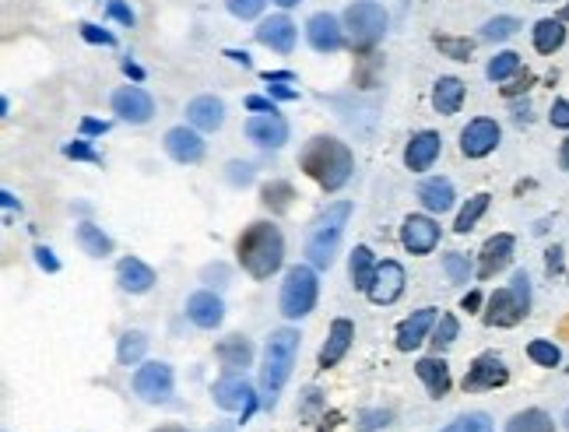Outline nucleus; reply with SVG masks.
I'll use <instances>...</instances> for the list:
<instances>
[{
	"instance_id": "1",
	"label": "nucleus",
	"mask_w": 569,
	"mask_h": 432,
	"mask_svg": "<svg viewBox=\"0 0 569 432\" xmlns=\"http://www.w3.org/2000/svg\"><path fill=\"white\" fill-rule=\"evenodd\" d=\"M299 166L324 190H341L348 183V176H352V152L338 137H313L299 152Z\"/></svg>"
},
{
	"instance_id": "2",
	"label": "nucleus",
	"mask_w": 569,
	"mask_h": 432,
	"mask_svg": "<svg viewBox=\"0 0 569 432\" xmlns=\"http://www.w3.org/2000/svg\"><path fill=\"white\" fill-rule=\"evenodd\" d=\"M236 253H239V264L246 267V274L264 281V278H271V274L281 267V260H285V239H281L278 225L253 222L250 229L239 236Z\"/></svg>"
},
{
	"instance_id": "3",
	"label": "nucleus",
	"mask_w": 569,
	"mask_h": 432,
	"mask_svg": "<svg viewBox=\"0 0 569 432\" xmlns=\"http://www.w3.org/2000/svg\"><path fill=\"white\" fill-rule=\"evenodd\" d=\"M296 352H299V331L292 327H281L267 338L264 348V366H260V387L267 390V404H274V394H278L292 376V366H296Z\"/></svg>"
},
{
	"instance_id": "4",
	"label": "nucleus",
	"mask_w": 569,
	"mask_h": 432,
	"mask_svg": "<svg viewBox=\"0 0 569 432\" xmlns=\"http://www.w3.org/2000/svg\"><path fill=\"white\" fill-rule=\"evenodd\" d=\"M348 215H352V204L338 201L317 218V225L310 229V239H306V257H310L313 267L327 271V267L334 264V257H338V246H341V236H345Z\"/></svg>"
},
{
	"instance_id": "5",
	"label": "nucleus",
	"mask_w": 569,
	"mask_h": 432,
	"mask_svg": "<svg viewBox=\"0 0 569 432\" xmlns=\"http://www.w3.org/2000/svg\"><path fill=\"white\" fill-rule=\"evenodd\" d=\"M527 310H531V285H527V274L517 271L510 288H499L489 296L485 327H517L527 317Z\"/></svg>"
},
{
	"instance_id": "6",
	"label": "nucleus",
	"mask_w": 569,
	"mask_h": 432,
	"mask_svg": "<svg viewBox=\"0 0 569 432\" xmlns=\"http://www.w3.org/2000/svg\"><path fill=\"white\" fill-rule=\"evenodd\" d=\"M313 306H317V274L306 264L292 267L281 285V313L289 320H303L306 313H313Z\"/></svg>"
},
{
	"instance_id": "7",
	"label": "nucleus",
	"mask_w": 569,
	"mask_h": 432,
	"mask_svg": "<svg viewBox=\"0 0 569 432\" xmlns=\"http://www.w3.org/2000/svg\"><path fill=\"white\" fill-rule=\"evenodd\" d=\"M345 29L355 50H373L383 39V32H387V11H383L380 4H369V0L352 4V8L345 11Z\"/></svg>"
},
{
	"instance_id": "8",
	"label": "nucleus",
	"mask_w": 569,
	"mask_h": 432,
	"mask_svg": "<svg viewBox=\"0 0 569 432\" xmlns=\"http://www.w3.org/2000/svg\"><path fill=\"white\" fill-rule=\"evenodd\" d=\"M134 390L141 401L148 404H166L173 397V369L166 362H145L134 373Z\"/></svg>"
},
{
	"instance_id": "9",
	"label": "nucleus",
	"mask_w": 569,
	"mask_h": 432,
	"mask_svg": "<svg viewBox=\"0 0 569 432\" xmlns=\"http://www.w3.org/2000/svg\"><path fill=\"white\" fill-rule=\"evenodd\" d=\"M510 380V369L503 366V359L499 355H478L475 362H471L468 376H464V390L468 394H475V390H496L503 387V383Z\"/></svg>"
},
{
	"instance_id": "10",
	"label": "nucleus",
	"mask_w": 569,
	"mask_h": 432,
	"mask_svg": "<svg viewBox=\"0 0 569 432\" xmlns=\"http://www.w3.org/2000/svg\"><path fill=\"white\" fill-rule=\"evenodd\" d=\"M401 243L408 253H433L436 243H440V225L433 222V218H425V215H411L404 218L401 225Z\"/></svg>"
},
{
	"instance_id": "11",
	"label": "nucleus",
	"mask_w": 569,
	"mask_h": 432,
	"mask_svg": "<svg viewBox=\"0 0 569 432\" xmlns=\"http://www.w3.org/2000/svg\"><path fill=\"white\" fill-rule=\"evenodd\" d=\"M401 292H404V267L397 264V260H383V264L376 267L373 285L366 288V296L373 299L376 306H390L394 299H401Z\"/></svg>"
},
{
	"instance_id": "12",
	"label": "nucleus",
	"mask_w": 569,
	"mask_h": 432,
	"mask_svg": "<svg viewBox=\"0 0 569 432\" xmlns=\"http://www.w3.org/2000/svg\"><path fill=\"white\" fill-rule=\"evenodd\" d=\"M246 137L260 148H281V144L289 141V123L285 116L278 113H260L246 120Z\"/></svg>"
},
{
	"instance_id": "13",
	"label": "nucleus",
	"mask_w": 569,
	"mask_h": 432,
	"mask_svg": "<svg viewBox=\"0 0 569 432\" xmlns=\"http://www.w3.org/2000/svg\"><path fill=\"white\" fill-rule=\"evenodd\" d=\"M113 113H120V120H127V123H148L155 113V102L145 88L127 85L113 95Z\"/></svg>"
},
{
	"instance_id": "14",
	"label": "nucleus",
	"mask_w": 569,
	"mask_h": 432,
	"mask_svg": "<svg viewBox=\"0 0 569 432\" xmlns=\"http://www.w3.org/2000/svg\"><path fill=\"white\" fill-rule=\"evenodd\" d=\"M499 144V127L496 120H471L468 127L461 130V152L468 159H485L489 152H496Z\"/></svg>"
},
{
	"instance_id": "15",
	"label": "nucleus",
	"mask_w": 569,
	"mask_h": 432,
	"mask_svg": "<svg viewBox=\"0 0 569 432\" xmlns=\"http://www.w3.org/2000/svg\"><path fill=\"white\" fill-rule=\"evenodd\" d=\"M166 152L173 155L176 162L183 166H194V162L204 159V141L197 130H187V127H173L166 134Z\"/></svg>"
},
{
	"instance_id": "16",
	"label": "nucleus",
	"mask_w": 569,
	"mask_h": 432,
	"mask_svg": "<svg viewBox=\"0 0 569 432\" xmlns=\"http://www.w3.org/2000/svg\"><path fill=\"white\" fill-rule=\"evenodd\" d=\"M187 317L194 320L201 331H215L225 317V306L215 292H194V296L187 299Z\"/></svg>"
},
{
	"instance_id": "17",
	"label": "nucleus",
	"mask_w": 569,
	"mask_h": 432,
	"mask_svg": "<svg viewBox=\"0 0 569 432\" xmlns=\"http://www.w3.org/2000/svg\"><path fill=\"white\" fill-rule=\"evenodd\" d=\"M440 148H443L440 134H433V130H422V134L411 137L408 152H404V166H408L411 173H422V169H429L436 162Z\"/></svg>"
},
{
	"instance_id": "18",
	"label": "nucleus",
	"mask_w": 569,
	"mask_h": 432,
	"mask_svg": "<svg viewBox=\"0 0 569 432\" xmlns=\"http://www.w3.org/2000/svg\"><path fill=\"white\" fill-rule=\"evenodd\" d=\"M211 397H215V404L225 411H239V408H246V404H253V390L243 376H225V380H218L215 390H211ZM246 415H250V408H246Z\"/></svg>"
},
{
	"instance_id": "19",
	"label": "nucleus",
	"mask_w": 569,
	"mask_h": 432,
	"mask_svg": "<svg viewBox=\"0 0 569 432\" xmlns=\"http://www.w3.org/2000/svg\"><path fill=\"white\" fill-rule=\"evenodd\" d=\"M116 281H120L123 292H134V296H141V292H148V288L155 285V271L145 264V260L123 257L120 264H116Z\"/></svg>"
},
{
	"instance_id": "20",
	"label": "nucleus",
	"mask_w": 569,
	"mask_h": 432,
	"mask_svg": "<svg viewBox=\"0 0 569 432\" xmlns=\"http://www.w3.org/2000/svg\"><path fill=\"white\" fill-rule=\"evenodd\" d=\"M510 260H513V236L499 232V236H492L489 243L482 246V260H478V278H492V274L503 271Z\"/></svg>"
},
{
	"instance_id": "21",
	"label": "nucleus",
	"mask_w": 569,
	"mask_h": 432,
	"mask_svg": "<svg viewBox=\"0 0 569 432\" xmlns=\"http://www.w3.org/2000/svg\"><path fill=\"white\" fill-rule=\"evenodd\" d=\"M433 324H436V310H418V313H411V317L404 320L401 327H397V348H401V352H415V348L422 345L425 338H429Z\"/></svg>"
},
{
	"instance_id": "22",
	"label": "nucleus",
	"mask_w": 569,
	"mask_h": 432,
	"mask_svg": "<svg viewBox=\"0 0 569 432\" xmlns=\"http://www.w3.org/2000/svg\"><path fill=\"white\" fill-rule=\"evenodd\" d=\"M257 43L271 46V50H278V53H292V46H296V25H292L285 15L267 18V22H260V29H257Z\"/></svg>"
},
{
	"instance_id": "23",
	"label": "nucleus",
	"mask_w": 569,
	"mask_h": 432,
	"mask_svg": "<svg viewBox=\"0 0 569 432\" xmlns=\"http://www.w3.org/2000/svg\"><path fill=\"white\" fill-rule=\"evenodd\" d=\"M352 338H355L352 320H334V324H331V334H327V345L320 348V369L338 366V362L345 359V352H348V345H352Z\"/></svg>"
},
{
	"instance_id": "24",
	"label": "nucleus",
	"mask_w": 569,
	"mask_h": 432,
	"mask_svg": "<svg viewBox=\"0 0 569 432\" xmlns=\"http://www.w3.org/2000/svg\"><path fill=\"white\" fill-rule=\"evenodd\" d=\"M306 36H310V46L317 53H334L341 46V25L334 15H313L310 25H306Z\"/></svg>"
},
{
	"instance_id": "25",
	"label": "nucleus",
	"mask_w": 569,
	"mask_h": 432,
	"mask_svg": "<svg viewBox=\"0 0 569 432\" xmlns=\"http://www.w3.org/2000/svg\"><path fill=\"white\" fill-rule=\"evenodd\" d=\"M187 120L194 123L197 130H218L225 123V106L215 95H197L187 106Z\"/></svg>"
},
{
	"instance_id": "26",
	"label": "nucleus",
	"mask_w": 569,
	"mask_h": 432,
	"mask_svg": "<svg viewBox=\"0 0 569 432\" xmlns=\"http://www.w3.org/2000/svg\"><path fill=\"white\" fill-rule=\"evenodd\" d=\"M415 373H418V380L425 383L429 397H436V401H440V397L450 394V369H447V362H443V359H418Z\"/></svg>"
},
{
	"instance_id": "27",
	"label": "nucleus",
	"mask_w": 569,
	"mask_h": 432,
	"mask_svg": "<svg viewBox=\"0 0 569 432\" xmlns=\"http://www.w3.org/2000/svg\"><path fill=\"white\" fill-rule=\"evenodd\" d=\"M418 201L433 211V215H443V211L454 208V183L443 180V176L440 180H425L422 187H418Z\"/></svg>"
},
{
	"instance_id": "28",
	"label": "nucleus",
	"mask_w": 569,
	"mask_h": 432,
	"mask_svg": "<svg viewBox=\"0 0 569 432\" xmlns=\"http://www.w3.org/2000/svg\"><path fill=\"white\" fill-rule=\"evenodd\" d=\"M215 355L229 373H239V369H246L253 362V345L246 338H239V334H232V338H225L215 348Z\"/></svg>"
},
{
	"instance_id": "29",
	"label": "nucleus",
	"mask_w": 569,
	"mask_h": 432,
	"mask_svg": "<svg viewBox=\"0 0 569 432\" xmlns=\"http://www.w3.org/2000/svg\"><path fill=\"white\" fill-rule=\"evenodd\" d=\"M464 102V81L461 78H440L436 81V92H433V106L436 113L443 116H454Z\"/></svg>"
},
{
	"instance_id": "30",
	"label": "nucleus",
	"mask_w": 569,
	"mask_h": 432,
	"mask_svg": "<svg viewBox=\"0 0 569 432\" xmlns=\"http://www.w3.org/2000/svg\"><path fill=\"white\" fill-rule=\"evenodd\" d=\"M376 267H380V264L373 260V250H369V246H355L352 264H348V271H352V285L366 292V288L373 285V278H376Z\"/></svg>"
},
{
	"instance_id": "31",
	"label": "nucleus",
	"mask_w": 569,
	"mask_h": 432,
	"mask_svg": "<svg viewBox=\"0 0 569 432\" xmlns=\"http://www.w3.org/2000/svg\"><path fill=\"white\" fill-rule=\"evenodd\" d=\"M78 243H81V250H85L88 257H109V253H113V239H109L106 232H102L99 225H92V222L78 225Z\"/></svg>"
},
{
	"instance_id": "32",
	"label": "nucleus",
	"mask_w": 569,
	"mask_h": 432,
	"mask_svg": "<svg viewBox=\"0 0 569 432\" xmlns=\"http://www.w3.org/2000/svg\"><path fill=\"white\" fill-rule=\"evenodd\" d=\"M562 39H566V29H562L559 18H541L534 25V46H538V53H555L562 46Z\"/></svg>"
},
{
	"instance_id": "33",
	"label": "nucleus",
	"mask_w": 569,
	"mask_h": 432,
	"mask_svg": "<svg viewBox=\"0 0 569 432\" xmlns=\"http://www.w3.org/2000/svg\"><path fill=\"white\" fill-rule=\"evenodd\" d=\"M506 432H555V425H552V418H548L545 411L527 408V411H520V415L510 418Z\"/></svg>"
},
{
	"instance_id": "34",
	"label": "nucleus",
	"mask_w": 569,
	"mask_h": 432,
	"mask_svg": "<svg viewBox=\"0 0 569 432\" xmlns=\"http://www.w3.org/2000/svg\"><path fill=\"white\" fill-rule=\"evenodd\" d=\"M148 352V338L141 331H127L120 338V348H116V359H120V366H134V362H141Z\"/></svg>"
},
{
	"instance_id": "35",
	"label": "nucleus",
	"mask_w": 569,
	"mask_h": 432,
	"mask_svg": "<svg viewBox=\"0 0 569 432\" xmlns=\"http://www.w3.org/2000/svg\"><path fill=\"white\" fill-rule=\"evenodd\" d=\"M485 208H489V194H475L468 204H464L461 215H457V225H454V229L461 232V236H464V232H471V229H475L478 218L485 215Z\"/></svg>"
},
{
	"instance_id": "36",
	"label": "nucleus",
	"mask_w": 569,
	"mask_h": 432,
	"mask_svg": "<svg viewBox=\"0 0 569 432\" xmlns=\"http://www.w3.org/2000/svg\"><path fill=\"white\" fill-rule=\"evenodd\" d=\"M292 197H296V190H292V183L278 180V183H267V187H264V197H260V201H264L271 211H289Z\"/></svg>"
},
{
	"instance_id": "37",
	"label": "nucleus",
	"mask_w": 569,
	"mask_h": 432,
	"mask_svg": "<svg viewBox=\"0 0 569 432\" xmlns=\"http://www.w3.org/2000/svg\"><path fill=\"white\" fill-rule=\"evenodd\" d=\"M517 67H520V57L506 50V53H499V57H492V64H489V71H485V74H489L492 81H506L510 74H517Z\"/></svg>"
},
{
	"instance_id": "38",
	"label": "nucleus",
	"mask_w": 569,
	"mask_h": 432,
	"mask_svg": "<svg viewBox=\"0 0 569 432\" xmlns=\"http://www.w3.org/2000/svg\"><path fill=\"white\" fill-rule=\"evenodd\" d=\"M517 29H520L517 18H492V22H485L482 39H492V43H499V39L517 36Z\"/></svg>"
},
{
	"instance_id": "39",
	"label": "nucleus",
	"mask_w": 569,
	"mask_h": 432,
	"mask_svg": "<svg viewBox=\"0 0 569 432\" xmlns=\"http://www.w3.org/2000/svg\"><path fill=\"white\" fill-rule=\"evenodd\" d=\"M443 432H492V422H489V415L475 411V415H464V418H457V422H450Z\"/></svg>"
},
{
	"instance_id": "40",
	"label": "nucleus",
	"mask_w": 569,
	"mask_h": 432,
	"mask_svg": "<svg viewBox=\"0 0 569 432\" xmlns=\"http://www.w3.org/2000/svg\"><path fill=\"white\" fill-rule=\"evenodd\" d=\"M457 331H461V324H457V317H440V327H436L433 331V345H436V352H440V348H447V345H454L457 341Z\"/></svg>"
},
{
	"instance_id": "41",
	"label": "nucleus",
	"mask_w": 569,
	"mask_h": 432,
	"mask_svg": "<svg viewBox=\"0 0 569 432\" xmlns=\"http://www.w3.org/2000/svg\"><path fill=\"white\" fill-rule=\"evenodd\" d=\"M527 355H531L538 366H559V348L548 345V341H531V345H527Z\"/></svg>"
},
{
	"instance_id": "42",
	"label": "nucleus",
	"mask_w": 569,
	"mask_h": 432,
	"mask_svg": "<svg viewBox=\"0 0 569 432\" xmlns=\"http://www.w3.org/2000/svg\"><path fill=\"white\" fill-rule=\"evenodd\" d=\"M436 46H440V53H447V57H454V60H471V43H468V39L436 36Z\"/></svg>"
},
{
	"instance_id": "43",
	"label": "nucleus",
	"mask_w": 569,
	"mask_h": 432,
	"mask_svg": "<svg viewBox=\"0 0 569 432\" xmlns=\"http://www.w3.org/2000/svg\"><path fill=\"white\" fill-rule=\"evenodd\" d=\"M443 267H447V274H450V281H454V285H464V281H468V274H471L468 260H464L461 253H447V257H443Z\"/></svg>"
},
{
	"instance_id": "44",
	"label": "nucleus",
	"mask_w": 569,
	"mask_h": 432,
	"mask_svg": "<svg viewBox=\"0 0 569 432\" xmlns=\"http://www.w3.org/2000/svg\"><path fill=\"white\" fill-rule=\"evenodd\" d=\"M225 4H229V11L236 18H257L260 11H264V0H225Z\"/></svg>"
},
{
	"instance_id": "45",
	"label": "nucleus",
	"mask_w": 569,
	"mask_h": 432,
	"mask_svg": "<svg viewBox=\"0 0 569 432\" xmlns=\"http://www.w3.org/2000/svg\"><path fill=\"white\" fill-rule=\"evenodd\" d=\"M387 422H390V411H362V415H359V432L383 429Z\"/></svg>"
},
{
	"instance_id": "46",
	"label": "nucleus",
	"mask_w": 569,
	"mask_h": 432,
	"mask_svg": "<svg viewBox=\"0 0 569 432\" xmlns=\"http://www.w3.org/2000/svg\"><path fill=\"white\" fill-rule=\"evenodd\" d=\"M64 155H67V159H81V162H102L99 155H95V152H92V148H88L85 141L64 144Z\"/></svg>"
},
{
	"instance_id": "47",
	"label": "nucleus",
	"mask_w": 569,
	"mask_h": 432,
	"mask_svg": "<svg viewBox=\"0 0 569 432\" xmlns=\"http://www.w3.org/2000/svg\"><path fill=\"white\" fill-rule=\"evenodd\" d=\"M81 36L88 39V43H102V46H116V39L109 36V32L95 29V25H81Z\"/></svg>"
},
{
	"instance_id": "48",
	"label": "nucleus",
	"mask_w": 569,
	"mask_h": 432,
	"mask_svg": "<svg viewBox=\"0 0 569 432\" xmlns=\"http://www.w3.org/2000/svg\"><path fill=\"white\" fill-rule=\"evenodd\" d=\"M229 180L232 183H243V187H246V183L253 180V169L246 166V162H232V166H229Z\"/></svg>"
},
{
	"instance_id": "49",
	"label": "nucleus",
	"mask_w": 569,
	"mask_h": 432,
	"mask_svg": "<svg viewBox=\"0 0 569 432\" xmlns=\"http://www.w3.org/2000/svg\"><path fill=\"white\" fill-rule=\"evenodd\" d=\"M552 123L555 127H569V102L566 99H559L552 106Z\"/></svg>"
},
{
	"instance_id": "50",
	"label": "nucleus",
	"mask_w": 569,
	"mask_h": 432,
	"mask_svg": "<svg viewBox=\"0 0 569 432\" xmlns=\"http://www.w3.org/2000/svg\"><path fill=\"white\" fill-rule=\"evenodd\" d=\"M109 15H113L116 22H123V25H134V15H130V8H123L120 0H109Z\"/></svg>"
},
{
	"instance_id": "51",
	"label": "nucleus",
	"mask_w": 569,
	"mask_h": 432,
	"mask_svg": "<svg viewBox=\"0 0 569 432\" xmlns=\"http://www.w3.org/2000/svg\"><path fill=\"white\" fill-rule=\"evenodd\" d=\"M531 81H534V78H531V74L524 71V74H517V78H513V85H503V92H506V95L527 92V88H531Z\"/></svg>"
},
{
	"instance_id": "52",
	"label": "nucleus",
	"mask_w": 569,
	"mask_h": 432,
	"mask_svg": "<svg viewBox=\"0 0 569 432\" xmlns=\"http://www.w3.org/2000/svg\"><path fill=\"white\" fill-rule=\"evenodd\" d=\"M36 260H39V267H46V271H60V260L53 257V250H46V246L36 250Z\"/></svg>"
},
{
	"instance_id": "53",
	"label": "nucleus",
	"mask_w": 569,
	"mask_h": 432,
	"mask_svg": "<svg viewBox=\"0 0 569 432\" xmlns=\"http://www.w3.org/2000/svg\"><path fill=\"white\" fill-rule=\"evenodd\" d=\"M246 106L257 109V113H278V109L271 106V99H260V95H250V99H246Z\"/></svg>"
},
{
	"instance_id": "54",
	"label": "nucleus",
	"mask_w": 569,
	"mask_h": 432,
	"mask_svg": "<svg viewBox=\"0 0 569 432\" xmlns=\"http://www.w3.org/2000/svg\"><path fill=\"white\" fill-rule=\"evenodd\" d=\"M109 123L106 120H81V134H106Z\"/></svg>"
},
{
	"instance_id": "55",
	"label": "nucleus",
	"mask_w": 569,
	"mask_h": 432,
	"mask_svg": "<svg viewBox=\"0 0 569 432\" xmlns=\"http://www.w3.org/2000/svg\"><path fill=\"white\" fill-rule=\"evenodd\" d=\"M461 306H464V310H468V313H471V310H478V306H482V296H478V292H468Z\"/></svg>"
},
{
	"instance_id": "56",
	"label": "nucleus",
	"mask_w": 569,
	"mask_h": 432,
	"mask_svg": "<svg viewBox=\"0 0 569 432\" xmlns=\"http://www.w3.org/2000/svg\"><path fill=\"white\" fill-rule=\"evenodd\" d=\"M559 267H562V250H548V271H559Z\"/></svg>"
},
{
	"instance_id": "57",
	"label": "nucleus",
	"mask_w": 569,
	"mask_h": 432,
	"mask_svg": "<svg viewBox=\"0 0 569 432\" xmlns=\"http://www.w3.org/2000/svg\"><path fill=\"white\" fill-rule=\"evenodd\" d=\"M267 88H271L274 99H296V92H292V88H281V85H267Z\"/></svg>"
},
{
	"instance_id": "58",
	"label": "nucleus",
	"mask_w": 569,
	"mask_h": 432,
	"mask_svg": "<svg viewBox=\"0 0 569 432\" xmlns=\"http://www.w3.org/2000/svg\"><path fill=\"white\" fill-rule=\"evenodd\" d=\"M225 57H232V60H236V64L250 67V57H246V53H239V50H229V53H225Z\"/></svg>"
},
{
	"instance_id": "59",
	"label": "nucleus",
	"mask_w": 569,
	"mask_h": 432,
	"mask_svg": "<svg viewBox=\"0 0 569 432\" xmlns=\"http://www.w3.org/2000/svg\"><path fill=\"white\" fill-rule=\"evenodd\" d=\"M123 71H127L130 78H145V71H141V67H137V64H130V60H127V64H123Z\"/></svg>"
},
{
	"instance_id": "60",
	"label": "nucleus",
	"mask_w": 569,
	"mask_h": 432,
	"mask_svg": "<svg viewBox=\"0 0 569 432\" xmlns=\"http://www.w3.org/2000/svg\"><path fill=\"white\" fill-rule=\"evenodd\" d=\"M155 432H187L183 425H162V429H155Z\"/></svg>"
},
{
	"instance_id": "61",
	"label": "nucleus",
	"mask_w": 569,
	"mask_h": 432,
	"mask_svg": "<svg viewBox=\"0 0 569 432\" xmlns=\"http://www.w3.org/2000/svg\"><path fill=\"white\" fill-rule=\"evenodd\" d=\"M274 4H281V8H296L299 0H274Z\"/></svg>"
},
{
	"instance_id": "62",
	"label": "nucleus",
	"mask_w": 569,
	"mask_h": 432,
	"mask_svg": "<svg viewBox=\"0 0 569 432\" xmlns=\"http://www.w3.org/2000/svg\"><path fill=\"white\" fill-rule=\"evenodd\" d=\"M562 166L569 169V141H566V148H562Z\"/></svg>"
},
{
	"instance_id": "63",
	"label": "nucleus",
	"mask_w": 569,
	"mask_h": 432,
	"mask_svg": "<svg viewBox=\"0 0 569 432\" xmlns=\"http://www.w3.org/2000/svg\"><path fill=\"white\" fill-rule=\"evenodd\" d=\"M562 22H569V4H566V11H562Z\"/></svg>"
},
{
	"instance_id": "64",
	"label": "nucleus",
	"mask_w": 569,
	"mask_h": 432,
	"mask_svg": "<svg viewBox=\"0 0 569 432\" xmlns=\"http://www.w3.org/2000/svg\"><path fill=\"white\" fill-rule=\"evenodd\" d=\"M566 425H569V415H566Z\"/></svg>"
}]
</instances>
